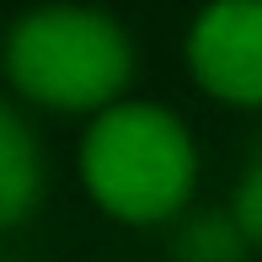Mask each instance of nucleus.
Returning a JSON list of instances; mask_svg holds the SVG:
<instances>
[{
  "instance_id": "7ed1b4c3",
  "label": "nucleus",
  "mask_w": 262,
  "mask_h": 262,
  "mask_svg": "<svg viewBox=\"0 0 262 262\" xmlns=\"http://www.w3.org/2000/svg\"><path fill=\"white\" fill-rule=\"evenodd\" d=\"M187 64L209 97L262 107V0H214L187 32Z\"/></svg>"
},
{
  "instance_id": "39448f33",
  "label": "nucleus",
  "mask_w": 262,
  "mask_h": 262,
  "mask_svg": "<svg viewBox=\"0 0 262 262\" xmlns=\"http://www.w3.org/2000/svg\"><path fill=\"white\" fill-rule=\"evenodd\" d=\"M252 235L241 230L230 209H198V214H177V235H171V262H246Z\"/></svg>"
},
{
  "instance_id": "f257e3e1",
  "label": "nucleus",
  "mask_w": 262,
  "mask_h": 262,
  "mask_svg": "<svg viewBox=\"0 0 262 262\" xmlns=\"http://www.w3.org/2000/svg\"><path fill=\"white\" fill-rule=\"evenodd\" d=\"M80 182L91 204L123 225H166L187 214L198 187V150L182 118L156 102H113L91 118L80 145Z\"/></svg>"
},
{
  "instance_id": "423d86ee",
  "label": "nucleus",
  "mask_w": 262,
  "mask_h": 262,
  "mask_svg": "<svg viewBox=\"0 0 262 262\" xmlns=\"http://www.w3.org/2000/svg\"><path fill=\"white\" fill-rule=\"evenodd\" d=\"M230 214L241 220V230L252 235V246H262V156L241 171V182H235V198H230Z\"/></svg>"
},
{
  "instance_id": "f03ea898",
  "label": "nucleus",
  "mask_w": 262,
  "mask_h": 262,
  "mask_svg": "<svg viewBox=\"0 0 262 262\" xmlns=\"http://www.w3.org/2000/svg\"><path fill=\"white\" fill-rule=\"evenodd\" d=\"M11 86L49 113H102L134 70L128 32L91 6H38L11 27Z\"/></svg>"
},
{
  "instance_id": "20e7f679",
  "label": "nucleus",
  "mask_w": 262,
  "mask_h": 262,
  "mask_svg": "<svg viewBox=\"0 0 262 262\" xmlns=\"http://www.w3.org/2000/svg\"><path fill=\"white\" fill-rule=\"evenodd\" d=\"M38 187H43V171H38V150H32V134L16 113H0V225H21L27 209L38 204Z\"/></svg>"
}]
</instances>
